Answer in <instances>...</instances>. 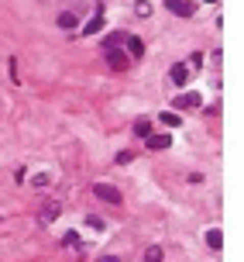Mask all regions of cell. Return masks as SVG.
I'll return each mask as SVG.
<instances>
[{"label":"cell","instance_id":"6da1fadb","mask_svg":"<svg viewBox=\"0 0 244 262\" xmlns=\"http://www.w3.org/2000/svg\"><path fill=\"white\" fill-rule=\"evenodd\" d=\"M93 193L100 196L103 204H120V190L110 186V183H96V186H93Z\"/></svg>","mask_w":244,"mask_h":262},{"label":"cell","instance_id":"7a4b0ae2","mask_svg":"<svg viewBox=\"0 0 244 262\" xmlns=\"http://www.w3.org/2000/svg\"><path fill=\"white\" fill-rule=\"evenodd\" d=\"M103 59L110 69H128V52H120V49H103Z\"/></svg>","mask_w":244,"mask_h":262},{"label":"cell","instance_id":"3957f363","mask_svg":"<svg viewBox=\"0 0 244 262\" xmlns=\"http://www.w3.org/2000/svg\"><path fill=\"white\" fill-rule=\"evenodd\" d=\"M165 7H168L172 14H179V17H189V14L196 11V7L189 4V0H165Z\"/></svg>","mask_w":244,"mask_h":262},{"label":"cell","instance_id":"277c9868","mask_svg":"<svg viewBox=\"0 0 244 262\" xmlns=\"http://www.w3.org/2000/svg\"><path fill=\"white\" fill-rule=\"evenodd\" d=\"M168 76H172V83H176V86H186V83H189V66L176 62V66H172V73H168Z\"/></svg>","mask_w":244,"mask_h":262},{"label":"cell","instance_id":"5b68a950","mask_svg":"<svg viewBox=\"0 0 244 262\" xmlns=\"http://www.w3.org/2000/svg\"><path fill=\"white\" fill-rule=\"evenodd\" d=\"M168 145H172V138H168V135H148V148H158V152H162V148H168Z\"/></svg>","mask_w":244,"mask_h":262},{"label":"cell","instance_id":"8992f818","mask_svg":"<svg viewBox=\"0 0 244 262\" xmlns=\"http://www.w3.org/2000/svg\"><path fill=\"white\" fill-rule=\"evenodd\" d=\"M55 217H59V204L52 200V204H45V207H41V224H52Z\"/></svg>","mask_w":244,"mask_h":262},{"label":"cell","instance_id":"52a82bcc","mask_svg":"<svg viewBox=\"0 0 244 262\" xmlns=\"http://www.w3.org/2000/svg\"><path fill=\"white\" fill-rule=\"evenodd\" d=\"M100 28H103V11H96V14H93V17H90V25L83 28V35H96Z\"/></svg>","mask_w":244,"mask_h":262},{"label":"cell","instance_id":"ba28073f","mask_svg":"<svg viewBox=\"0 0 244 262\" xmlns=\"http://www.w3.org/2000/svg\"><path fill=\"white\" fill-rule=\"evenodd\" d=\"M176 107H186V111L189 107H200V93H182L179 100H176Z\"/></svg>","mask_w":244,"mask_h":262},{"label":"cell","instance_id":"9c48e42d","mask_svg":"<svg viewBox=\"0 0 244 262\" xmlns=\"http://www.w3.org/2000/svg\"><path fill=\"white\" fill-rule=\"evenodd\" d=\"M206 245L213 252H220V245H224V235H220V228H213V231H206Z\"/></svg>","mask_w":244,"mask_h":262},{"label":"cell","instance_id":"30bf717a","mask_svg":"<svg viewBox=\"0 0 244 262\" xmlns=\"http://www.w3.org/2000/svg\"><path fill=\"white\" fill-rule=\"evenodd\" d=\"M128 45H131V59H141V55H144V41L141 38H134V35H131Z\"/></svg>","mask_w":244,"mask_h":262},{"label":"cell","instance_id":"8fae6325","mask_svg":"<svg viewBox=\"0 0 244 262\" xmlns=\"http://www.w3.org/2000/svg\"><path fill=\"white\" fill-rule=\"evenodd\" d=\"M76 21H79V17H76V14H69V11L59 14V28H65V31H72V28H76Z\"/></svg>","mask_w":244,"mask_h":262},{"label":"cell","instance_id":"7c38bea8","mask_svg":"<svg viewBox=\"0 0 244 262\" xmlns=\"http://www.w3.org/2000/svg\"><path fill=\"white\" fill-rule=\"evenodd\" d=\"M158 121H162L165 128H179V114H172V111H162V114H158Z\"/></svg>","mask_w":244,"mask_h":262},{"label":"cell","instance_id":"4fadbf2b","mask_svg":"<svg viewBox=\"0 0 244 262\" xmlns=\"http://www.w3.org/2000/svg\"><path fill=\"white\" fill-rule=\"evenodd\" d=\"M144 262H162V249H158V245H152V249L144 252Z\"/></svg>","mask_w":244,"mask_h":262},{"label":"cell","instance_id":"5bb4252c","mask_svg":"<svg viewBox=\"0 0 244 262\" xmlns=\"http://www.w3.org/2000/svg\"><path fill=\"white\" fill-rule=\"evenodd\" d=\"M62 242H65V249H79V235H76V231H69Z\"/></svg>","mask_w":244,"mask_h":262},{"label":"cell","instance_id":"9a60e30c","mask_svg":"<svg viewBox=\"0 0 244 262\" xmlns=\"http://www.w3.org/2000/svg\"><path fill=\"white\" fill-rule=\"evenodd\" d=\"M134 135H138V138H148V121H138V124H134Z\"/></svg>","mask_w":244,"mask_h":262},{"label":"cell","instance_id":"2e32d148","mask_svg":"<svg viewBox=\"0 0 244 262\" xmlns=\"http://www.w3.org/2000/svg\"><path fill=\"white\" fill-rule=\"evenodd\" d=\"M100 262H120L117 255H100Z\"/></svg>","mask_w":244,"mask_h":262},{"label":"cell","instance_id":"e0dca14e","mask_svg":"<svg viewBox=\"0 0 244 262\" xmlns=\"http://www.w3.org/2000/svg\"><path fill=\"white\" fill-rule=\"evenodd\" d=\"M206 4H213V0H206Z\"/></svg>","mask_w":244,"mask_h":262}]
</instances>
